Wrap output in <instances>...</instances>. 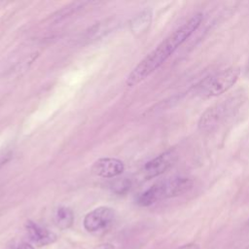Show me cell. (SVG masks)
<instances>
[{"instance_id": "obj_13", "label": "cell", "mask_w": 249, "mask_h": 249, "mask_svg": "<svg viewBox=\"0 0 249 249\" xmlns=\"http://www.w3.org/2000/svg\"><path fill=\"white\" fill-rule=\"evenodd\" d=\"M177 249H200V246L196 243H188V244H184V245L180 246Z\"/></svg>"}, {"instance_id": "obj_14", "label": "cell", "mask_w": 249, "mask_h": 249, "mask_svg": "<svg viewBox=\"0 0 249 249\" xmlns=\"http://www.w3.org/2000/svg\"><path fill=\"white\" fill-rule=\"evenodd\" d=\"M10 157H11V154H10V153H4V154L0 155V165L4 164V163L9 160Z\"/></svg>"}, {"instance_id": "obj_5", "label": "cell", "mask_w": 249, "mask_h": 249, "mask_svg": "<svg viewBox=\"0 0 249 249\" xmlns=\"http://www.w3.org/2000/svg\"><path fill=\"white\" fill-rule=\"evenodd\" d=\"M115 219V211L108 206H99L87 213L83 225L87 231L96 233L108 229Z\"/></svg>"}, {"instance_id": "obj_8", "label": "cell", "mask_w": 249, "mask_h": 249, "mask_svg": "<svg viewBox=\"0 0 249 249\" xmlns=\"http://www.w3.org/2000/svg\"><path fill=\"white\" fill-rule=\"evenodd\" d=\"M124 169V162L115 158L98 159L92 165L91 171L103 178H112L120 175Z\"/></svg>"}, {"instance_id": "obj_17", "label": "cell", "mask_w": 249, "mask_h": 249, "mask_svg": "<svg viewBox=\"0 0 249 249\" xmlns=\"http://www.w3.org/2000/svg\"><path fill=\"white\" fill-rule=\"evenodd\" d=\"M248 70H249V64H248Z\"/></svg>"}, {"instance_id": "obj_2", "label": "cell", "mask_w": 249, "mask_h": 249, "mask_svg": "<svg viewBox=\"0 0 249 249\" xmlns=\"http://www.w3.org/2000/svg\"><path fill=\"white\" fill-rule=\"evenodd\" d=\"M193 180L184 176H174L158 182L143 192L137 197V204L150 206L159 200L181 196L191 190Z\"/></svg>"}, {"instance_id": "obj_1", "label": "cell", "mask_w": 249, "mask_h": 249, "mask_svg": "<svg viewBox=\"0 0 249 249\" xmlns=\"http://www.w3.org/2000/svg\"><path fill=\"white\" fill-rule=\"evenodd\" d=\"M202 21V15L197 13L163 39L131 71L126 79V85L133 87L157 70L191 35L198 28Z\"/></svg>"}, {"instance_id": "obj_6", "label": "cell", "mask_w": 249, "mask_h": 249, "mask_svg": "<svg viewBox=\"0 0 249 249\" xmlns=\"http://www.w3.org/2000/svg\"><path fill=\"white\" fill-rule=\"evenodd\" d=\"M178 155L175 150H167L153 160L146 162L142 169V175L145 179H151L164 173L177 160Z\"/></svg>"}, {"instance_id": "obj_15", "label": "cell", "mask_w": 249, "mask_h": 249, "mask_svg": "<svg viewBox=\"0 0 249 249\" xmlns=\"http://www.w3.org/2000/svg\"><path fill=\"white\" fill-rule=\"evenodd\" d=\"M18 249H34L33 245H31L30 243H27V242H22L18 245Z\"/></svg>"}, {"instance_id": "obj_3", "label": "cell", "mask_w": 249, "mask_h": 249, "mask_svg": "<svg viewBox=\"0 0 249 249\" xmlns=\"http://www.w3.org/2000/svg\"><path fill=\"white\" fill-rule=\"evenodd\" d=\"M239 75L238 67H228L202 79L193 88L192 93L202 99L216 97L228 91L237 82Z\"/></svg>"}, {"instance_id": "obj_9", "label": "cell", "mask_w": 249, "mask_h": 249, "mask_svg": "<svg viewBox=\"0 0 249 249\" xmlns=\"http://www.w3.org/2000/svg\"><path fill=\"white\" fill-rule=\"evenodd\" d=\"M53 220L56 227H58L60 230H67L74 222L73 211L69 207L59 206L54 212Z\"/></svg>"}, {"instance_id": "obj_12", "label": "cell", "mask_w": 249, "mask_h": 249, "mask_svg": "<svg viewBox=\"0 0 249 249\" xmlns=\"http://www.w3.org/2000/svg\"><path fill=\"white\" fill-rule=\"evenodd\" d=\"M93 249H115V246L112 243L105 242V243H101V244L96 245Z\"/></svg>"}, {"instance_id": "obj_11", "label": "cell", "mask_w": 249, "mask_h": 249, "mask_svg": "<svg viewBox=\"0 0 249 249\" xmlns=\"http://www.w3.org/2000/svg\"><path fill=\"white\" fill-rule=\"evenodd\" d=\"M130 188V182L128 180L123 179V180H117L114 183H112V190L117 194H124L126 193Z\"/></svg>"}, {"instance_id": "obj_16", "label": "cell", "mask_w": 249, "mask_h": 249, "mask_svg": "<svg viewBox=\"0 0 249 249\" xmlns=\"http://www.w3.org/2000/svg\"><path fill=\"white\" fill-rule=\"evenodd\" d=\"M245 226H246V228L249 230V219L247 220V222H246V225H245Z\"/></svg>"}, {"instance_id": "obj_7", "label": "cell", "mask_w": 249, "mask_h": 249, "mask_svg": "<svg viewBox=\"0 0 249 249\" xmlns=\"http://www.w3.org/2000/svg\"><path fill=\"white\" fill-rule=\"evenodd\" d=\"M25 231L29 239L39 247L51 245L57 240V236L53 231L30 220L25 223Z\"/></svg>"}, {"instance_id": "obj_10", "label": "cell", "mask_w": 249, "mask_h": 249, "mask_svg": "<svg viewBox=\"0 0 249 249\" xmlns=\"http://www.w3.org/2000/svg\"><path fill=\"white\" fill-rule=\"evenodd\" d=\"M86 4H88L87 2H76V3H73L71 4L70 6H67L65 7V9L59 11L57 13V16H56V19H60L62 18H65V17H68L69 15H71L73 12L77 11V10H80L81 8H83Z\"/></svg>"}, {"instance_id": "obj_4", "label": "cell", "mask_w": 249, "mask_h": 249, "mask_svg": "<svg viewBox=\"0 0 249 249\" xmlns=\"http://www.w3.org/2000/svg\"><path fill=\"white\" fill-rule=\"evenodd\" d=\"M243 97L241 94H235L216 102L208 107L200 116L197 127L201 131H211L219 124L230 118L242 104Z\"/></svg>"}]
</instances>
